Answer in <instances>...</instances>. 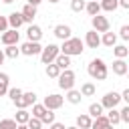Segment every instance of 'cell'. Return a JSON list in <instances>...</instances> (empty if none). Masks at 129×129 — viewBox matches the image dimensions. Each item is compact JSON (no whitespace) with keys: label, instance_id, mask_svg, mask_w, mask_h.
Masks as SVG:
<instances>
[{"label":"cell","instance_id":"obj_6","mask_svg":"<svg viewBox=\"0 0 129 129\" xmlns=\"http://www.w3.org/2000/svg\"><path fill=\"white\" fill-rule=\"evenodd\" d=\"M0 40H2V44H4V46L18 44V40H20V32H18V30H14V28H8V30H4V32H2Z\"/></svg>","mask_w":129,"mask_h":129},{"label":"cell","instance_id":"obj_22","mask_svg":"<svg viewBox=\"0 0 129 129\" xmlns=\"http://www.w3.org/2000/svg\"><path fill=\"white\" fill-rule=\"evenodd\" d=\"M91 123H93V119H91L87 113H83V115L77 117V127H79V129H91Z\"/></svg>","mask_w":129,"mask_h":129},{"label":"cell","instance_id":"obj_8","mask_svg":"<svg viewBox=\"0 0 129 129\" xmlns=\"http://www.w3.org/2000/svg\"><path fill=\"white\" fill-rule=\"evenodd\" d=\"M91 24H93V30L95 32H109V20H107V16H101V14H97V16H93L91 18Z\"/></svg>","mask_w":129,"mask_h":129},{"label":"cell","instance_id":"obj_2","mask_svg":"<svg viewBox=\"0 0 129 129\" xmlns=\"http://www.w3.org/2000/svg\"><path fill=\"white\" fill-rule=\"evenodd\" d=\"M87 73H89V77H93L95 81H105L107 75H109V69H107V64H105L103 58H93V60L89 62V67H87Z\"/></svg>","mask_w":129,"mask_h":129},{"label":"cell","instance_id":"obj_12","mask_svg":"<svg viewBox=\"0 0 129 129\" xmlns=\"http://www.w3.org/2000/svg\"><path fill=\"white\" fill-rule=\"evenodd\" d=\"M113 73L117 77H125L129 73V64L125 62V58H115L113 60Z\"/></svg>","mask_w":129,"mask_h":129},{"label":"cell","instance_id":"obj_37","mask_svg":"<svg viewBox=\"0 0 129 129\" xmlns=\"http://www.w3.org/2000/svg\"><path fill=\"white\" fill-rule=\"evenodd\" d=\"M119 119H121V123H129V105H125L119 111Z\"/></svg>","mask_w":129,"mask_h":129},{"label":"cell","instance_id":"obj_18","mask_svg":"<svg viewBox=\"0 0 129 129\" xmlns=\"http://www.w3.org/2000/svg\"><path fill=\"white\" fill-rule=\"evenodd\" d=\"M101 44H105L107 48H113V46L117 44V34H115V32H103Z\"/></svg>","mask_w":129,"mask_h":129},{"label":"cell","instance_id":"obj_5","mask_svg":"<svg viewBox=\"0 0 129 129\" xmlns=\"http://www.w3.org/2000/svg\"><path fill=\"white\" fill-rule=\"evenodd\" d=\"M62 103H64V97H62V95H58V93H50V95L44 97V103H42V105H44L48 111H56V109L62 107Z\"/></svg>","mask_w":129,"mask_h":129},{"label":"cell","instance_id":"obj_27","mask_svg":"<svg viewBox=\"0 0 129 129\" xmlns=\"http://www.w3.org/2000/svg\"><path fill=\"white\" fill-rule=\"evenodd\" d=\"M91 119H95V117H99V115H103V107H101V103H91L89 105V113H87Z\"/></svg>","mask_w":129,"mask_h":129},{"label":"cell","instance_id":"obj_19","mask_svg":"<svg viewBox=\"0 0 129 129\" xmlns=\"http://www.w3.org/2000/svg\"><path fill=\"white\" fill-rule=\"evenodd\" d=\"M54 64L60 69V71H64V69H71V56H67V54H58L56 58H54Z\"/></svg>","mask_w":129,"mask_h":129},{"label":"cell","instance_id":"obj_17","mask_svg":"<svg viewBox=\"0 0 129 129\" xmlns=\"http://www.w3.org/2000/svg\"><path fill=\"white\" fill-rule=\"evenodd\" d=\"M91 129H113V125L107 121V117H105V115H99V117H95V119H93Z\"/></svg>","mask_w":129,"mask_h":129},{"label":"cell","instance_id":"obj_43","mask_svg":"<svg viewBox=\"0 0 129 129\" xmlns=\"http://www.w3.org/2000/svg\"><path fill=\"white\" fill-rule=\"evenodd\" d=\"M117 4H119L121 8H125V10L129 8V0H117Z\"/></svg>","mask_w":129,"mask_h":129},{"label":"cell","instance_id":"obj_50","mask_svg":"<svg viewBox=\"0 0 129 129\" xmlns=\"http://www.w3.org/2000/svg\"><path fill=\"white\" fill-rule=\"evenodd\" d=\"M95 2H99V0H95Z\"/></svg>","mask_w":129,"mask_h":129},{"label":"cell","instance_id":"obj_36","mask_svg":"<svg viewBox=\"0 0 129 129\" xmlns=\"http://www.w3.org/2000/svg\"><path fill=\"white\" fill-rule=\"evenodd\" d=\"M16 121L14 119H2L0 121V129H16Z\"/></svg>","mask_w":129,"mask_h":129},{"label":"cell","instance_id":"obj_40","mask_svg":"<svg viewBox=\"0 0 129 129\" xmlns=\"http://www.w3.org/2000/svg\"><path fill=\"white\" fill-rule=\"evenodd\" d=\"M4 30H8V20H6V16H0V32H4Z\"/></svg>","mask_w":129,"mask_h":129},{"label":"cell","instance_id":"obj_25","mask_svg":"<svg viewBox=\"0 0 129 129\" xmlns=\"http://www.w3.org/2000/svg\"><path fill=\"white\" fill-rule=\"evenodd\" d=\"M85 10H87V14H89V16H97V14L101 12V6H99V2L91 0V2H87V4H85Z\"/></svg>","mask_w":129,"mask_h":129},{"label":"cell","instance_id":"obj_10","mask_svg":"<svg viewBox=\"0 0 129 129\" xmlns=\"http://www.w3.org/2000/svg\"><path fill=\"white\" fill-rule=\"evenodd\" d=\"M40 50H42L40 42H30V40H26V42L20 46V54H26V56H34V54H40Z\"/></svg>","mask_w":129,"mask_h":129},{"label":"cell","instance_id":"obj_1","mask_svg":"<svg viewBox=\"0 0 129 129\" xmlns=\"http://www.w3.org/2000/svg\"><path fill=\"white\" fill-rule=\"evenodd\" d=\"M58 48H60V52L67 54V56H77V54H83L85 42H83L81 38H77V36H71V38L62 40V46H58Z\"/></svg>","mask_w":129,"mask_h":129},{"label":"cell","instance_id":"obj_44","mask_svg":"<svg viewBox=\"0 0 129 129\" xmlns=\"http://www.w3.org/2000/svg\"><path fill=\"white\" fill-rule=\"evenodd\" d=\"M40 2H42V0H28V2H26V4H30V6H34V8H36V6H38V4H40Z\"/></svg>","mask_w":129,"mask_h":129},{"label":"cell","instance_id":"obj_24","mask_svg":"<svg viewBox=\"0 0 129 129\" xmlns=\"http://www.w3.org/2000/svg\"><path fill=\"white\" fill-rule=\"evenodd\" d=\"M83 97H93L95 93H97V87L93 85V83H83L81 85V91H79Z\"/></svg>","mask_w":129,"mask_h":129},{"label":"cell","instance_id":"obj_28","mask_svg":"<svg viewBox=\"0 0 129 129\" xmlns=\"http://www.w3.org/2000/svg\"><path fill=\"white\" fill-rule=\"evenodd\" d=\"M113 54H115L117 58H125V56L129 54V48H127L125 44H115V46H113Z\"/></svg>","mask_w":129,"mask_h":129},{"label":"cell","instance_id":"obj_7","mask_svg":"<svg viewBox=\"0 0 129 129\" xmlns=\"http://www.w3.org/2000/svg\"><path fill=\"white\" fill-rule=\"evenodd\" d=\"M119 103H121V95L115 93V91L107 93V95L101 99V107H103V109H115Z\"/></svg>","mask_w":129,"mask_h":129},{"label":"cell","instance_id":"obj_48","mask_svg":"<svg viewBox=\"0 0 129 129\" xmlns=\"http://www.w3.org/2000/svg\"><path fill=\"white\" fill-rule=\"evenodd\" d=\"M67 129H79V127H77V125H71V127H67Z\"/></svg>","mask_w":129,"mask_h":129},{"label":"cell","instance_id":"obj_16","mask_svg":"<svg viewBox=\"0 0 129 129\" xmlns=\"http://www.w3.org/2000/svg\"><path fill=\"white\" fill-rule=\"evenodd\" d=\"M8 26L10 28H14V30H18L22 24H24V20H22V14L20 12H12V14H8Z\"/></svg>","mask_w":129,"mask_h":129},{"label":"cell","instance_id":"obj_26","mask_svg":"<svg viewBox=\"0 0 129 129\" xmlns=\"http://www.w3.org/2000/svg\"><path fill=\"white\" fill-rule=\"evenodd\" d=\"M99 6H101V10H105V12H113V10H117V8H119L117 0H101V2H99Z\"/></svg>","mask_w":129,"mask_h":129},{"label":"cell","instance_id":"obj_32","mask_svg":"<svg viewBox=\"0 0 129 129\" xmlns=\"http://www.w3.org/2000/svg\"><path fill=\"white\" fill-rule=\"evenodd\" d=\"M60 75V69L54 64V62H50V64H46V77H50V79H56Z\"/></svg>","mask_w":129,"mask_h":129},{"label":"cell","instance_id":"obj_9","mask_svg":"<svg viewBox=\"0 0 129 129\" xmlns=\"http://www.w3.org/2000/svg\"><path fill=\"white\" fill-rule=\"evenodd\" d=\"M34 103H36V93H32V91L22 93V97H20L18 101H14V105H16L18 109H26V107H30V105H34Z\"/></svg>","mask_w":129,"mask_h":129},{"label":"cell","instance_id":"obj_33","mask_svg":"<svg viewBox=\"0 0 129 129\" xmlns=\"http://www.w3.org/2000/svg\"><path fill=\"white\" fill-rule=\"evenodd\" d=\"M22 93H24L22 89H18V87H12V89H8V93H6V95H8V97H10V101L14 103V101H18V99L22 97Z\"/></svg>","mask_w":129,"mask_h":129},{"label":"cell","instance_id":"obj_47","mask_svg":"<svg viewBox=\"0 0 129 129\" xmlns=\"http://www.w3.org/2000/svg\"><path fill=\"white\" fill-rule=\"evenodd\" d=\"M16 129H28V127H26V125H18Z\"/></svg>","mask_w":129,"mask_h":129},{"label":"cell","instance_id":"obj_23","mask_svg":"<svg viewBox=\"0 0 129 129\" xmlns=\"http://www.w3.org/2000/svg\"><path fill=\"white\" fill-rule=\"evenodd\" d=\"M10 89V77L6 73H0V97H4Z\"/></svg>","mask_w":129,"mask_h":129},{"label":"cell","instance_id":"obj_41","mask_svg":"<svg viewBox=\"0 0 129 129\" xmlns=\"http://www.w3.org/2000/svg\"><path fill=\"white\" fill-rule=\"evenodd\" d=\"M48 129H67V127H64L62 123H56V121H54V123H50V125H48Z\"/></svg>","mask_w":129,"mask_h":129},{"label":"cell","instance_id":"obj_3","mask_svg":"<svg viewBox=\"0 0 129 129\" xmlns=\"http://www.w3.org/2000/svg\"><path fill=\"white\" fill-rule=\"evenodd\" d=\"M58 79V87L62 89V91H71L73 87H75V73L71 71V69H64V71H60V75L56 77Z\"/></svg>","mask_w":129,"mask_h":129},{"label":"cell","instance_id":"obj_31","mask_svg":"<svg viewBox=\"0 0 129 129\" xmlns=\"http://www.w3.org/2000/svg\"><path fill=\"white\" fill-rule=\"evenodd\" d=\"M105 117H107V121H109L111 125H117V123H121V119H119V111H117V109H109V113H107Z\"/></svg>","mask_w":129,"mask_h":129},{"label":"cell","instance_id":"obj_20","mask_svg":"<svg viewBox=\"0 0 129 129\" xmlns=\"http://www.w3.org/2000/svg\"><path fill=\"white\" fill-rule=\"evenodd\" d=\"M71 105H79L81 103V99H83V95L77 91V89H71V91H67V97H64Z\"/></svg>","mask_w":129,"mask_h":129},{"label":"cell","instance_id":"obj_11","mask_svg":"<svg viewBox=\"0 0 129 129\" xmlns=\"http://www.w3.org/2000/svg\"><path fill=\"white\" fill-rule=\"evenodd\" d=\"M26 38H28L30 42H38V40L42 38V28H40L38 24H30V26L26 28Z\"/></svg>","mask_w":129,"mask_h":129},{"label":"cell","instance_id":"obj_46","mask_svg":"<svg viewBox=\"0 0 129 129\" xmlns=\"http://www.w3.org/2000/svg\"><path fill=\"white\" fill-rule=\"evenodd\" d=\"M2 2H4V4H12L14 0H2Z\"/></svg>","mask_w":129,"mask_h":129},{"label":"cell","instance_id":"obj_21","mask_svg":"<svg viewBox=\"0 0 129 129\" xmlns=\"http://www.w3.org/2000/svg\"><path fill=\"white\" fill-rule=\"evenodd\" d=\"M28 119H30V113H28L26 109H18V111H16V117H14L16 125H26Z\"/></svg>","mask_w":129,"mask_h":129},{"label":"cell","instance_id":"obj_38","mask_svg":"<svg viewBox=\"0 0 129 129\" xmlns=\"http://www.w3.org/2000/svg\"><path fill=\"white\" fill-rule=\"evenodd\" d=\"M40 121H42V125H44V123H46V125L54 123V113H52V111H46V113H44V117H42Z\"/></svg>","mask_w":129,"mask_h":129},{"label":"cell","instance_id":"obj_49","mask_svg":"<svg viewBox=\"0 0 129 129\" xmlns=\"http://www.w3.org/2000/svg\"><path fill=\"white\" fill-rule=\"evenodd\" d=\"M48 2H50V4H56V2H60V0H48Z\"/></svg>","mask_w":129,"mask_h":129},{"label":"cell","instance_id":"obj_45","mask_svg":"<svg viewBox=\"0 0 129 129\" xmlns=\"http://www.w3.org/2000/svg\"><path fill=\"white\" fill-rule=\"evenodd\" d=\"M4 58H6V56H4V50H0V64L4 62Z\"/></svg>","mask_w":129,"mask_h":129},{"label":"cell","instance_id":"obj_35","mask_svg":"<svg viewBox=\"0 0 129 129\" xmlns=\"http://www.w3.org/2000/svg\"><path fill=\"white\" fill-rule=\"evenodd\" d=\"M26 127H28V129H42V121L36 119V117H30L28 123H26Z\"/></svg>","mask_w":129,"mask_h":129},{"label":"cell","instance_id":"obj_39","mask_svg":"<svg viewBox=\"0 0 129 129\" xmlns=\"http://www.w3.org/2000/svg\"><path fill=\"white\" fill-rule=\"evenodd\" d=\"M119 36H121L123 40H129V26H127V24H123V26L119 28Z\"/></svg>","mask_w":129,"mask_h":129},{"label":"cell","instance_id":"obj_42","mask_svg":"<svg viewBox=\"0 0 129 129\" xmlns=\"http://www.w3.org/2000/svg\"><path fill=\"white\" fill-rule=\"evenodd\" d=\"M121 101H127V103H129V89H125V91L121 93Z\"/></svg>","mask_w":129,"mask_h":129},{"label":"cell","instance_id":"obj_30","mask_svg":"<svg viewBox=\"0 0 129 129\" xmlns=\"http://www.w3.org/2000/svg\"><path fill=\"white\" fill-rule=\"evenodd\" d=\"M18 54H20V48H18L16 44L4 48V56H6V58H18Z\"/></svg>","mask_w":129,"mask_h":129},{"label":"cell","instance_id":"obj_14","mask_svg":"<svg viewBox=\"0 0 129 129\" xmlns=\"http://www.w3.org/2000/svg\"><path fill=\"white\" fill-rule=\"evenodd\" d=\"M20 14H22V20H24L26 24H32V20H34V16H36V8L30 6V4H24L22 10H20Z\"/></svg>","mask_w":129,"mask_h":129},{"label":"cell","instance_id":"obj_15","mask_svg":"<svg viewBox=\"0 0 129 129\" xmlns=\"http://www.w3.org/2000/svg\"><path fill=\"white\" fill-rule=\"evenodd\" d=\"M71 26L69 24H56L54 26V36L56 38H60V40H67V38H71Z\"/></svg>","mask_w":129,"mask_h":129},{"label":"cell","instance_id":"obj_13","mask_svg":"<svg viewBox=\"0 0 129 129\" xmlns=\"http://www.w3.org/2000/svg\"><path fill=\"white\" fill-rule=\"evenodd\" d=\"M85 44H87L89 48H97V46H101V36H99V32L89 30V32L85 34Z\"/></svg>","mask_w":129,"mask_h":129},{"label":"cell","instance_id":"obj_29","mask_svg":"<svg viewBox=\"0 0 129 129\" xmlns=\"http://www.w3.org/2000/svg\"><path fill=\"white\" fill-rule=\"evenodd\" d=\"M46 111H48V109H46L44 105H38V103H34V105H32V115H30V117H36V119H42Z\"/></svg>","mask_w":129,"mask_h":129},{"label":"cell","instance_id":"obj_34","mask_svg":"<svg viewBox=\"0 0 129 129\" xmlns=\"http://www.w3.org/2000/svg\"><path fill=\"white\" fill-rule=\"evenodd\" d=\"M85 0H71V10L73 12H81V10H85Z\"/></svg>","mask_w":129,"mask_h":129},{"label":"cell","instance_id":"obj_4","mask_svg":"<svg viewBox=\"0 0 129 129\" xmlns=\"http://www.w3.org/2000/svg\"><path fill=\"white\" fill-rule=\"evenodd\" d=\"M60 54V48L56 46V44H48V46H42V50H40V60H42V64H50V62H54V58Z\"/></svg>","mask_w":129,"mask_h":129}]
</instances>
